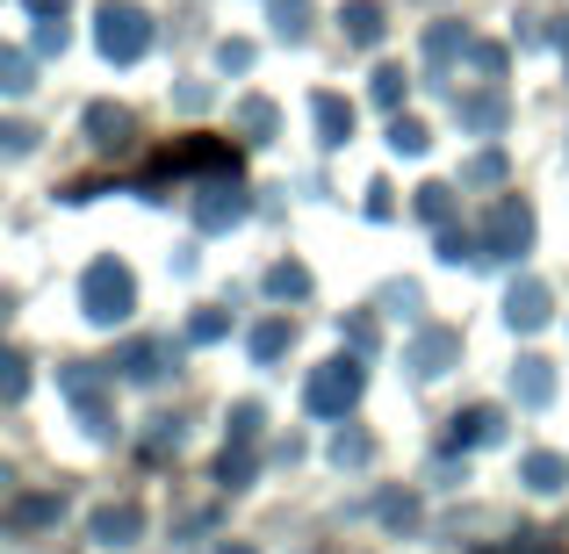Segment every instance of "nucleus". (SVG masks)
Segmentation results:
<instances>
[{
	"instance_id": "f257e3e1",
	"label": "nucleus",
	"mask_w": 569,
	"mask_h": 554,
	"mask_svg": "<svg viewBox=\"0 0 569 554\" xmlns=\"http://www.w3.org/2000/svg\"><path fill=\"white\" fill-rule=\"evenodd\" d=\"M130 310H138V281H130L123 260H94L80 281V318L87 324H123Z\"/></svg>"
},
{
	"instance_id": "f03ea898",
	"label": "nucleus",
	"mask_w": 569,
	"mask_h": 554,
	"mask_svg": "<svg viewBox=\"0 0 569 554\" xmlns=\"http://www.w3.org/2000/svg\"><path fill=\"white\" fill-rule=\"evenodd\" d=\"M94 43L109 66H138L144 51H152V14L138 8V0H109V8L94 14Z\"/></svg>"
},
{
	"instance_id": "7ed1b4c3",
	"label": "nucleus",
	"mask_w": 569,
	"mask_h": 554,
	"mask_svg": "<svg viewBox=\"0 0 569 554\" xmlns=\"http://www.w3.org/2000/svg\"><path fill=\"white\" fill-rule=\"evenodd\" d=\"M361 389H368V367H361V353H339V361H325L318 374H310L303 403H310L318 417H347L353 403H361Z\"/></svg>"
},
{
	"instance_id": "20e7f679",
	"label": "nucleus",
	"mask_w": 569,
	"mask_h": 554,
	"mask_svg": "<svg viewBox=\"0 0 569 554\" xmlns=\"http://www.w3.org/2000/svg\"><path fill=\"white\" fill-rule=\"evenodd\" d=\"M527 245H533V209L519 202V194H505V202L490 209V223H483V252L490 260H519Z\"/></svg>"
},
{
	"instance_id": "39448f33",
	"label": "nucleus",
	"mask_w": 569,
	"mask_h": 554,
	"mask_svg": "<svg viewBox=\"0 0 569 554\" xmlns=\"http://www.w3.org/2000/svg\"><path fill=\"white\" fill-rule=\"evenodd\" d=\"M246 181L238 173H217L202 194H194V231H231V223H246Z\"/></svg>"
},
{
	"instance_id": "423d86ee",
	"label": "nucleus",
	"mask_w": 569,
	"mask_h": 554,
	"mask_svg": "<svg viewBox=\"0 0 569 554\" xmlns=\"http://www.w3.org/2000/svg\"><path fill=\"white\" fill-rule=\"evenodd\" d=\"M455 361H461V332H447V324H426V332L411 339V353H403V367H411L418 382H440Z\"/></svg>"
},
{
	"instance_id": "0eeeda50",
	"label": "nucleus",
	"mask_w": 569,
	"mask_h": 554,
	"mask_svg": "<svg viewBox=\"0 0 569 554\" xmlns=\"http://www.w3.org/2000/svg\"><path fill=\"white\" fill-rule=\"evenodd\" d=\"M556 318V295H548V281H512V289H505V324H512V332H541V324Z\"/></svg>"
},
{
	"instance_id": "6e6552de",
	"label": "nucleus",
	"mask_w": 569,
	"mask_h": 554,
	"mask_svg": "<svg viewBox=\"0 0 569 554\" xmlns=\"http://www.w3.org/2000/svg\"><path fill=\"white\" fill-rule=\"evenodd\" d=\"M498 432H505V411H490V403L455 411V417H447V454H461V446H490Z\"/></svg>"
},
{
	"instance_id": "1a4fd4ad",
	"label": "nucleus",
	"mask_w": 569,
	"mask_h": 554,
	"mask_svg": "<svg viewBox=\"0 0 569 554\" xmlns=\"http://www.w3.org/2000/svg\"><path fill=\"white\" fill-rule=\"evenodd\" d=\"M87 533H94V547H116V554H123V547H138V533H144V512H138V504H101V512H94V526H87Z\"/></svg>"
},
{
	"instance_id": "9d476101",
	"label": "nucleus",
	"mask_w": 569,
	"mask_h": 554,
	"mask_svg": "<svg viewBox=\"0 0 569 554\" xmlns=\"http://www.w3.org/2000/svg\"><path fill=\"white\" fill-rule=\"evenodd\" d=\"M455 115H461V130H476V138H498L512 109H505L498 87H483V94H461V101H455Z\"/></svg>"
},
{
	"instance_id": "9b49d317",
	"label": "nucleus",
	"mask_w": 569,
	"mask_h": 554,
	"mask_svg": "<svg viewBox=\"0 0 569 554\" xmlns=\"http://www.w3.org/2000/svg\"><path fill=\"white\" fill-rule=\"evenodd\" d=\"M116 367H123L130 382H159V374L173 367V346H167V339H130V346H123V361H116Z\"/></svg>"
},
{
	"instance_id": "f8f14e48",
	"label": "nucleus",
	"mask_w": 569,
	"mask_h": 554,
	"mask_svg": "<svg viewBox=\"0 0 569 554\" xmlns=\"http://www.w3.org/2000/svg\"><path fill=\"white\" fill-rule=\"evenodd\" d=\"M512 396L527 403V411H548V403H556V367H548V361H533V353H527V361L512 367Z\"/></svg>"
},
{
	"instance_id": "ddd939ff",
	"label": "nucleus",
	"mask_w": 569,
	"mask_h": 554,
	"mask_svg": "<svg viewBox=\"0 0 569 554\" xmlns=\"http://www.w3.org/2000/svg\"><path fill=\"white\" fill-rule=\"evenodd\" d=\"M130 130H138V123H130V109H109V101H94V109H87V138H94L101 152H123Z\"/></svg>"
},
{
	"instance_id": "4468645a",
	"label": "nucleus",
	"mask_w": 569,
	"mask_h": 554,
	"mask_svg": "<svg viewBox=\"0 0 569 554\" xmlns=\"http://www.w3.org/2000/svg\"><path fill=\"white\" fill-rule=\"evenodd\" d=\"M310 115H318V144H332V152L353 138V101H339V94H318V101H310Z\"/></svg>"
},
{
	"instance_id": "2eb2a0df",
	"label": "nucleus",
	"mask_w": 569,
	"mask_h": 554,
	"mask_svg": "<svg viewBox=\"0 0 569 554\" xmlns=\"http://www.w3.org/2000/svg\"><path fill=\"white\" fill-rule=\"evenodd\" d=\"M339 29H347V43H361V51H376V43H382V8H376V0H347V14H339Z\"/></svg>"
},
{
	"instance_id": "dca6fc26",
	"label": "nucleus",
	"mask_w": 569,
	"mask_h": 554,
	"mask_svg": "<svg viewBox=\"0 0 569 554\" xmlns=\"http://www.w3.org/2000/svg\"><path fill=\"white\" fill-rule=\"evenodd\" d=\"M289 339H296V324H289V318H267V324H252L246 346H252V361H260V367H274L281 353H289Z\"/></svg>"
},
{
	"instance_id": "f3484780",
	"label": "nucleus",
	"mask_w": 569,
	"mask_h": 554,
	"mask_svg": "<svg viewBox=\"0 0 569 554\" xmlns=\"http://www.w3.org/2000/svg\"><path fill=\"white\" fill-rule=\"evenodd\" d=\"M238 130H246L252 144H267V138L281 130V109H274L267 94H246V101H238Z\"/></svg>"
},
{
	"instance_id": "a211bd4d",
	"label": "nucleus",
	"mask_w": 569,
	"mask_h": 554,
	"mask_svg": "<svg viewBox=\"0 0 569 554\" xmlns=\"http://www.w3.org/2000/svg\"><path fill=\"white\" fill-rule=\"evenodd\" d=\"M267 295H274V303H303V295H310V266L303 260L267 266Z\"/></svg>"
},
{
	"instance_id": "6ab92c4d",
	"label": "nucleus",
	"mask_w": 569,
	"mask_h": 554,
	"mask_svg": "<svg viewBox=\"0 0 569 554\" xmlns=\"http://www.w3.org/2000/svg\"><path fill=\"white\" fill-rule=\"evenodd\" d=\"M72 411H80V425L94 432V440H116V403H109V389H87V396H72Z\"/></svg>"
},
{
	"instance_id": "aec40b11",
	"label": "nucleus",
	"mask_w": 569,
	"mask_h": 554,
	"mask_svg": "<svg viewBox=\"0 0 569 554\" xmlns=\"http://www.w3.org/2000/svg\"><path fill=\"white\" fill-rule=\"evenodd\" d=\"M310 14H318L310 0H274V8H267V22H274L281 43H303L310 37Z\"/></svg>"
},
{
	"instance_id": "412c9836",
	"label": "nucleus",
	"mask_w": 569,
	"mask_h": 554,
	"mask_svg": "<svg viewBox=\"0 0 569 554\" xmlns=\"http://www.w3.org/2000/svg\"><path fill=\"white\" fill-rule=\"evenodd\" d=\"M440 260L461 266V260H490V252H483V238H476V231H461V223H440Z\"/></svg>"
},
{
	"instance_id": "4be33fe9",
	"label": "nucleus",
	"mask_w": 569,
	"mask_h": 554,
	"mask_svg": "<svg viewBox=\"0 0 569 554\" xmlns=\"http://www.w3.org/2000/svg\"><path fill=\"white\" fill-rule=\"evenodd\" d=\"M432 144V130L418 123V115H389V152H403V159H418Z\"/></svg>"
},
{
	"instance_id": "5701e85b",
	"label": "nucleus",
	"mask_w": 569,
	"mask_h": 554,
	"mask_svg": "<svg viewBox=\"0 0 569 554\" xmlns=\"http://www.w3.org/2000/svg\"><path fill=\"white\" fill-rule=\"evenodd\" d=\"M569 483V461L562 454H527V490H541V497H548V490H562Z\"/></svg>"
},
{
	"instance_id": "b1692460",
	"label": "nucleus",
	"mask_w": 569,
	"mask_h": 554,
	"mask_svg": "<svg viewBox=\"0 0 569 554\" xmlns=\"http://www.w3.org/2000/svg\"><path fill=\"white\" fill-rule=\"evenodd\" d=\"M58 512H66V504H58V497H14L8 526H14V533H29V526H51Z\"/></svg>"
},
{
	"instance_id": "393cba45",
	"label": "nucleus",
	"mask_w": 569,
	"mask_h": 554,
	"mask_svg": "<svg viewBox=\"0 0 569 554\" xmlns=\"http://www.w3.org/2000/svg\"><path fill=\"white\" fill-rule=\"evenodd\" d=\"M455 51H469V37H461V22H432V29H426V58H432V66H447Z\"/></svg>"
},
{
	"instance_id": "a878e982",
	"label": "nucleus",
	"mask_w": 569,
	"mask_h": 554,
	"mask_svg": "<svg viewBox=\"0 0 569 554\" xmlns=\"http://www.w3.org/2000/svg\"><path fill=\"white\" fill-rule=\"evenodd\" d=\"M418 216H426V223H455V188L426 181V188H418Z\"/></svg>"
},
{
	"instance_id": "bb28decb",
	"label": "nucleus",
	"mask_w": 569,
	"mask_h": 554,
	"mask_svg": "<svg viewBox=\"0 0 569 554\" xmlns=\"http://www.w3.org/2000/svg\"><path fill=\"white\" fill-rule=\"evenodd\" d=\"M403 87H411V80H403V66H376V80H368V94H376V109H389V115H397Z\"/></svg>"
},
{
	"instance_id": "cd10ccee",
	"label": "nucleus",
	"mask_w": 569,
	"mask_h": 554,
	"mask_svg": "<svg viewBox=\"0 0 569 554\" xmlns=\"http://www.w3.org/2000/svg\"><path fill=\"white\" fill-rule=\"evenodd\" d=\"M332 461H339V469H368V461H376V440H368V432H339Z\"/></svg>"
},
{
	"instance_id": "c85d7f7f",
	"label": "nucleus",
	"mask_w": 569,
	"mask_h": 554,
	"mask_svg": "<svg viewBox=\"0 0 569 554\" xmlns=\"http://www.w3.org/2000/svg\"><path fill=\"white\" fill-rule=\"evenodd\" d=\"M376 512H382V526H389V533H411V526H418V497H403V490H389Z\"/></svg>"
},
{
	"instance_id": "c756f323",
	"label": "nucleus",
	"mask_w": 569,
	"mask_h": 554,
	"mask_svg": "<svg viewBox=\"0 0 569 554\" xmlns=\"http://www.w3.org/2000/svg\"><path fill=\"white\" fill-rule=\"evenodd\" d=\"M217 475H223V490H246L252 483V446H223Z\"/></svg>"
},
{
	"instance_id": "7c9ffc66",
	"label": "nucleus",
	"mask_w": 569,
	"mask_h": 554,
	"mask_svg": "<svg viewBox=\"0 0 569 554\" xmlns=\"http://www.w3.org/2000/svg\"><path fill=\"white\" fill-rule=\"evenodd\" d=\"M461 181H469V188H498L505 181V152H476L469 167H461Z\"/></svg>"
},
{
	"instance_id": "2f4dec72",
	"label": "nucleus",
	"mask_w": 569,
	"mask_h": 554,
	"mask_svg": "<svg viewBox=\"0 0 569 554\" xmlns=\"http://www.w3.org/2000/svg\"><path fill=\"white\" fill-rule=\"evenodd\" d=\"M223 332H231V318H223V310H194V318H188V339H194V346H217Z\"/></svg>"
},
{
	"instance_id": "473e14b6",
	"label": "nucleus",
	"mask_w": 569,
	"mask_h": 554,
	"mask_svg": "<svg viewBox=\"0 0 569 554\" xmlns=\"http://www.w3.org/2000/svg\"><path fill=\"white\" fill-rule=\"evenodd\" d=\"M0 87H8V94H29V51H0Z\"/></svg>"
},
{
	"instance_id": "72a5a7b5",
	"label": "nucleus",
	"mask_w": 569,
	"mask_h": 554,
	"mask_svg": "<svg viewBox=\"0 0 569 554\" xmlns=\"http://www.w3.org/2000/svg\"><path fill=\"white\" fill-rule=\"evenodd\" d=\"M0 396H8V403L29 396V361H22V353H8V361H0Z\"/></svg>"
},
{
	"instance_id": "f704fd0d",
	"label": "nucleus",
	"mask_w": 569,
	"mask_h": 554,
	"mask_svg": "<svg viewBox=\"0 0 569 554\" xmlns=\"http://www.w3.org/2000/svg\"><path fill=\"white\" fill-rule=\"evenodd\" d=\"M418 303H426V295H418L411 281H389V289H382V310H389V318H418Z\"/></svg>"
},
{
	"instance_id": "c9c22d12",
	"label": "nucleus",
	"mask_w": 569,
	"mask_h": 554,
	"mask_svg": "<svg viewBox=\"0 0 569 554\" xmlns=\"http://www.w3.org/2000/svg\"><path fill=\"white\" fill-rule=\"evenodd\" d=\"M252 440H260V403H238L231 411V440L223 446H252Z\"/></svg>"
},
{
	"instance_id": "e433bc0d",
	"label": "nucleus",
	"mask_w": 569,
	"mask_h": 554,
	"mask_svg": "<svg viewBox=\"0 0 569 554\" xmlns=\"http://www.w3.org/2000/svg\"><path fill=\"white\" fill-rule=\"evenodd\" d=\"M469 66L483 72V80H498L505 72V43H469Z\"/></svg>"
},
{
	"instance_id": "4c0bfd02",
	"label": "nucleus",
	"mask_w": 569,
	"mask_h": 554,
	"mask_svg": "<svg viewBox=\"0 0 569 554\" xmlns=\"http://www.w3.org/2000/svg\"><path fill=\"white\" fill-rule=\"evenodd\" d=\"M217 66H223V72H252V43L223 37V43H217Z\"/></svg>"
},
{
	"instance_id": "58836bf2",
	"label": "nucleus",
	"mask_w": 569,
	"mask_h": 554,
	"mask_svg": "<svg viewBox=\"0 0 569 554\" xmlns=\"http://www.w3.org/2000/svg\"><path fill=\"white\" fill-rule=\"evenodd\" d=\"M347 346L353 353H376V318H361V310H353V318H347Z\"/></svg>"
},
{
	"instance_id": "ea45409f",
	"label": "nucleus",
	"mask_w": 569,
	"mask_h": 554,
	"mask_svg": "<svg viewBox=\"0 0 569 554\" xmlns=\"http://www.w3.org/2000/svg\"><path fill=\"white\" fill-rule=\"evenodd\" d=\"M167 446H181V425H173V417H152V440H144V454H167Z\"/></svg>"
},
{
	"instance_id": "a19ab883",
	"label": "nucleus",
	"mask_w": 569,
	"mask_h": 554,
	"mask_svg": "<svg viewBox=\"0 0 569 554\" xmlns=\"http://www.w3.org/2000/svg\"><path fill=\"white\" fill-rule=\"evenodd\" d=\"M22 8L37 14V22H66V8H72V0H22Z\"/></svg>"
},
{
	"instance_id": "79ce46f5",
	"label": "nucleus",
	"mask_w": 569,
	"mask_h": 554,
	"mask_svg": "<svg viewBox=\"0 0 569 554\" xmlns=\"http://www.w3.org/2000/svg\"><path fill=\"white\" fill-rule=\"evenodd\" d=\"M37 51H66V22H37Z\"/></svg>"
},
{
	"instance_id": "37998d69",
	"label": "nucleus",
	"mask_w": 569,
	"mask_h": 554,
	"mask_svg": "<svg viewBox=\"0 0 569 554\" xmlns=\"http://www.w3.org/2000/svg\"><path fill=\"white\" fill-rule=\"evenodd\" d=\"M0 138H8V152H14V159H22V152H29V144H37V130H29V123H8V130H0Z\"/></svg>"
},
{
	"instance_id": "c03bdc74",
	"label": "nucleus",
	"mask_w": 569,
	"mask_h": 554,
	"mask_svg": "<svg viewBox=\"0 0 569 554\" xmlns=\"http://www.w3.org/2000/svg\"><path fill=\"white\" fill-rule=\"evenodd\" d=\"M389 209H397V202H389V181H376V188H368V216H376V223H382V216H389Z\"/></svg>"
},
{
	"instance_id": "a18cd8bd",
	"label": "nucleus",
	"mask_w": 569,
	"mask_h": 554,
	"mask_svg": "<svg viewBox=\"0 0 569 554\" xmlns=\"http://www.w3.org/2000/svg\"><path fill=\"white\" fill-rule=\"evenodd\" d=\"M217 554H246V547H217Z\"/></svg>"
},
{
	"instance_id": "49530a36",
	"label": "nucleus",
	"mask_w": 569,
	"mask_h": 554,
	"mask_svg": "<svg viewBox=\"0 0 569 554\" xmlns=\"http://www.w3.org/2000/svg\"><path fill=\"white\" fill-rule=\"evenodd\" d=\"M476 554H498V547H476Z\"/></svg>"
}]
</instances>
